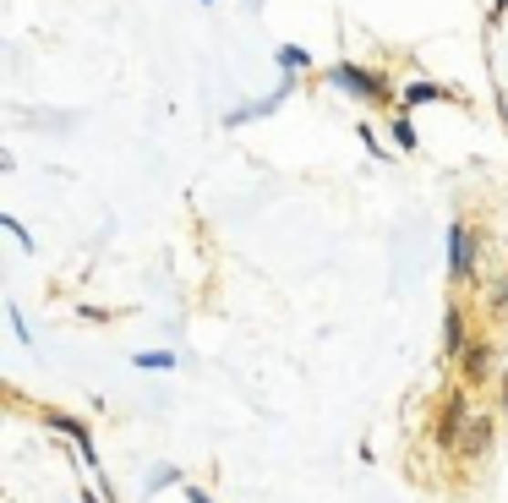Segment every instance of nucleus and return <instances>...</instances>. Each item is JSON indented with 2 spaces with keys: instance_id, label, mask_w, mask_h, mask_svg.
<instances>
[{
  "instance_id": "f257e3e1",
  "label": "nucleus",
  "mask_w": 508,
  "mask_h": 503,
  "mask_svg": "<svg viewBox=\"0 0 508 503\" xmlns=\"http://www.w3.org/2000/svg\"><path fill=\"white\" fill-rule=\"evenodd\" d=\"M323 77H328V88H339V93H350V99H361V104H394V82H389L383 71H372V66L339 60V66H328Z\"/></svg>"
},
{
  "instance_id": "f03ea898",
  "label": "nucleus",
  "mask_w": 508,
  "mask_h": 503,
  "mask_svg": "<svg viewBox=\"0 0 508 503\" xmlns=\"http://www.w3.org/2000/svg\"><path fill=\"white\" fill-rule=\"evenodd\" d=\"M44 427H55V433H60V438L82 455V466H88L93 477L104 471V466H98V444H93V427H88V422H77V416H66V411H44Z\"/></svg>"
},
{
  "instance_id": "7ed1b4c3",
  "label": "nucleus",
  "mask_w": 508,
  "mask_h": 503,
  "mask_svg": "<svg viewBox=\"0 0 508 503\" xmlns=\"http://www.w3.org/2000/svg\"><path fill=\"white\" fill-rule=\"evenodd\" d=\"M476 252H482V246H476V230H471L465 219H454V225H449V274H454L460 285L476 274Z\"/></svg>"
},
{
  "instance_id": "20e7f679",
  "label": "nucleus",
  "mask_w": 508,
  "mask_h": 503,
  "mask_svg": "<svg viewBox=\"0 0 508 503\" xmlns=\"http://www.w3.org/2000/svg\"><path fill=\"white\" fill-rule=\"evenodd\" d=\"M454 99V88L449 82H427V77H416V82H405L399 88V110H421V104H449Z\"/></svg>"
},
{
  "instance_id": "39448f33",
  "label": "nucleus",
  "mask_w": 508,
  "mask_h": 503,
  "mask_svg": "<svg viewBox=\"0 0 508 503\" xmlns=\"http://www.w3.org/2000/svg\"><path fill=\"white\" fill-rule=\"evenodd\" d=\"M290 88H295V77H285V82H279V88H274L268 99H257V104H241V110H230V115H224V126H241V121H257V115H274V110H279V104L290 99Z\"/></svg>"
},
{
  "instance_id": "423d86ee",
  "label": "nucleus",
  "mask_w": 508,
  "mask_h": 503,
  "mask_svg": "<svg viewBox=\"0 0 508 503\" xmlns=\"http://www.w3.org/2000/svg\"><path fill=\"white\" fill-rule=\"evenodd\" d=\"M389 131H394V148H399V153H416V148H421V131H416V121H410V110H399V115H389Z\"/></svg>"
},
{
  "instance_id": "0eeeda50",
  "label": "nucleus",
  "mask_w": 508,
  "mask_h": 503,
  "mask_svg": "<svg viewBox=\"0 0 508 503\" xmlns=\"http://www.w3.org/2000/svg\"><path fill=\"white\" fill-rule=\"evenodd\" d=\"M465 340H471V334H465V307H449V312H443V351L460 356Z\"/></svg>"
},
{
  "instance_id": "6e6552de",
  "label": "nucleus",
  "mask_w": 508,
  "mask_h": 503,
  "mask_svg": "<svg viewBox=\"0 0 508 503\" xmlns=\"http://www.w3.org/2000/svg\"><path fill=\"white\" fill-rule=\"evenodd\" d=\"M465 378H471V383L492 378V345H471V351H465Z\"/></svg>"
},
{
  "instance_id": "1a4fd4ad",
  "label": "nucleus",
  "mask_w": 508,
  "mask_h": 503,
  "mask_svg": "<svg viewBox=\"0 0 508 503\" xmlns=\"http://www.w3.org/2000/svg\"><path fill=\"white\" fill-rule=\"evenodd\" d=\"M274 60L285 66V77H295V71H312V55H306L301 44H279V49H274Z\"/></svg>"
},
{
  "instance_id": "9d476101",
  "label": "nucleus",
  "mask_w": 508,
  "mask_h": 503,
  "mask_svg": "<svg viewBox=\"0 0 508 503\" xmlns=\"http://www.w3.org/2000/svg\"><path fill=\"white\" fill-rule=\"evenodd\" d=\"M131 362H137L142 372H175V356H170V351H137Z\"/></svg>"
},
{
  "instance_id": "9b49d317",
  "label": "nucleus",
  "mask_w": 508,
  "mask_h": 503,
  "mask_svg": "<svg viewBox=\"0 0 508 503\" xmlns=\"http://www.w3.org/2000/svg\"><path fill=\"white\" fill-rule=\"evenodd\" d=\"M0 230H5V236H11V241H16V246H22V252H27V246H33V236H27V225H22V219H16V214H0Z\"/></svg>"
},
{
  "instance_id": "f8f14e48",
  "label": "nucleus",
  "mask_w": 508,
  "mask_h": 503,
  "mask_svg": "<svg viewBox=\"0 0 508 503\" xmlns=\"http://www.w3.org/2000/svg\"><path fill=\"white\" fill-rule=\"evenodd\" d=\"M356 131H361V142H367V153H372V159H383V164L394 159V153H389V148L378 142V131H372V126H356Z\"/></svg>"
},
{
  "instance_id": "ddd939ff",
  "label": "nucleus",
  "mask_w": 508,
  "mask_h": 503,
  "mask_svg": "<svg viewBox=\"0 0 508 503\" xmlns=\"http://www.w3.org/2000/svg\"><path fill=\"white\" fill-rule=\"evenodd\" d=\"M5 318H11V329H16V340H22V345H33V334H27V318H22V307H16V301L5 307Z\"/></svg>"
},
{
  "instance_id": "4468645a",
  "label": "nucleus",
  "mask_w": 508,
  "mask_h": 503,
  "mask_svg": "<svg viewBox=\"0 0 508 503\" xmlns=\"http://www.w3.org/2000/svg\"><path fill=\"white\" fill-rule=\"evenodd\" d=\"M186 503H219L213 493H202V487H186Z\"/></svg>"
},
{
  "instance_id": "2eb2a0df",
  "label": "nucleus",
  "mask_w": 508,
  "mask_h": 503,
  "mask_svg": "<svg viewBox=\"0 0 508 503\" xmlns=\"http://www.w3.org/2000/svg\"><path fill=\"white\" fill-rule=\"evenodd\" d=\"M508 16V0H492V22H503Z\"/></svg>"
},
{
  "instance_id": "dca6fc26",
  "label": "nucleus",
  "mask_w": 508,
  "mask_h": 503,
  "mask_svg": "<svg viewBox=\"0 0 508 503\" xmlns=\"http://www.w3.org/2000/svg\"><path fill=\"white\" fill-rule=\"evenodd\" d=\"M503 416H508V378H503Z\"/></svg>"
},
{
  "instance_id": "f3484780",
  "label": "nucleus",
  "mask_w": 508,
  "mask_h": 503,
  "mask_svg": "<svg viewBox=\"0 0 508 503\" xmlns=\"http://www.w3.org/2000/svg\"><path fill=\"white\" fill-rule=\"evenodd\" d=\"M498 110H503V115H508V93H503V99H498Z\"/></svg>"
},
{
  "instance_id": "a211bd4d",
  "label": "nucleus",
  "mask_w": 508,
  "mask_h": 503,
  "mask_svg": "<svg viewBox=\"0 0 508 503\" xmlns=\"http://www.w3.org/2000/svg\"><path fill=\"white\" fill-rule=\"evenodd\" d=\"M202 5H213V0H202Z\"/></svg>"
}]
</instances>
